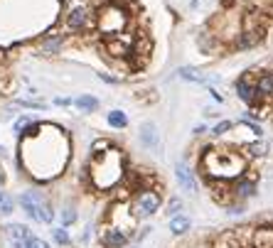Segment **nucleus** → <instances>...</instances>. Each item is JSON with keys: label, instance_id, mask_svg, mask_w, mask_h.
<instances>
[{"label": "nucleus", "instance_id": "23", "mask_svg": "<svg viewBox=\"0 0 273 248\" xmlns=\"http://www.w3.org/2000/svg\"><path fill=\"white\" fill-rule=\"evenodd\" d=\"M54 241H57L59 246H67L69 243V234L64 228H54Z\"/></svg>", "mask_w": 273, "mask_h": 248}, {"label": "nucleus", "instance_id": "21", "mask_svg": "<svg viewBox=\"0 0 273 248\" xmlns=\"http://www.w3.org/2000/svg\"><path fill=\"white\" fill-rule=\"evenodd\" d=\"M108 49H111L114 54H118V56L131 54V45H121V42H111V45H108Z\"/></svg>", "mask_w": 273, "mask_h": 248}, {"label": "nucleus", "instance_id": "17", "mask_svg": "<svg viewBox=\"0 0 273 248\" xmlns=\"http://www.w3.org/2000/svg\"><path fill=\"white\" fill-rule=\"evenodd\" d=\"M180 77L182 79H190V81H197V84H207V77H202L197 69H180Z\"/></svg>", "mask_w": 273, "mask_h": 248}, {"label": "nucleus", "instance_id": "26", "mask_svg": "<svg viewBox=\"0 0 273 248\" xmlns=\"http://www.w3.org/2000/svg\"><path fill=\"white\" fill-rule=\"evenodd\" d=\"M182 209V202L180 199H170V204H168V212H170L172 216H177V212Z\"/></svg>", "mask_w": 273, "mask_h": 248}, {"label": "nucleus", "instance_id": "1", "mask_svg": "<svg viewBox=\"0 0 273 248\" xmlns=\"http://www.w3.org/2000/svg\"><path fill=\"white\" fill-rule=\"evenodd\" d=\"M89 180L96 192H108L123 180V155L116 147L96 152L89 165Z\"/></svg>", "mask_w": 273, "mask_h": 248}, {"label": "nucleus", "instance_id": "24", "mask_svg": "<svg viewBox=\"0 0 273 248\" xmlns=\"http://www.w3.org/2000/svg\"><path fill=\"white\" fill-rule=\"evenodd\" d=\"M74 221H77V212L74 209H64L62 212V224L67 226V224H74Z\"/></svg>", "mask_w": 273, "mask_h": 248}, {"label": "nucleus", "instance_id": "28", "mask_svg": "<svg viewBox=\"0 0 273 248\" xmlns=\"http://www.w3.org/2000/svg\"><path fill=\"white\" fill-rule=\"evenodd\" d=\"M249 152L251 155H263V152H266V145H263V143H253V145H249Z\"/></svg>", "mask_w": 273, "mask_h": 248}, {"label": "nucleus", "instance_id": "7", "mask_svg": "<svg viewBox=\"0 0 273 248\" xmlns=\"http://www.w3.org/2000/svg\"><path fill=\"white\" fill-rule=\"evenodd\" d=\"M101 243L103 248H123L128 243V234L121 231V228H116V226H108L101 234Z\"/></svg>", "mask_w": 273, "mask_h": 248}, {"label": "nucleus", "instance_id": "4", "mask_svg": "<svg viewBox=\"0 0 273 248\" xmlns=\"http://www.w3.org/2000/svg\"><path fill=\"white\" fill-rule=\"evenodd\" d=\"M20 204H23V209L32 216L34 221H40V224H52L54 212L49 209V204H47L37 192H25L23 197H20Z\"/></svg>", "mask_w": 273, "mask_h": 248}, {"label": "nucleus", "instance_id": "20", "mask_svg": "<svg viewBox=\"0 0 273 248\" xmlns=\"http://www.w3.org/2000/svg\"><path fill=\"white\" fill-rule=\"evenodd\" d=\"M77 106H79L81 111H94V108L99 106V101H96L94 96H79V99H77Z\"/></svg>", "mask_w": 273, "mask_h": 248}, {"label": "nucleus", "instance_id": "15", "mask_svg": "<svg viewBox=\"0 0 273 248\" xmlns=\"http://www.w3.org/2000/svg\"><path fill=\"white\" fill-rule=\"evenodd\" d=\"M256 248H273V231L261 228V231L256 234Z\"/></svg>", "mask_w": 273, "mask_h": 248}, {"label": "nucleus", "instance_id": "12", "mask_svg": "<svg viewBox=\"0 0 273 248\" xmlns=\"http://www.w3.org/2000/svg\"><path fill=\"white\" fill-rule=\"evenodd\" d=\"M236 91H239V99L241 101H246V103H253L256 101V93H259L251 84H246V79H241L239 84H236Z\"/></svg>", "mask_w": 273, "mask_h": 248}, {"label": "nucleus", "instance_id": "29", "mask_svg": "<svg viewBox=\"0 0 273 248\" xmlns=\"http://www.w3.org/2000/svg\"><path fill=\"white\" fill-rule=\"evenodd\" d=\"M3 182H5V177H3V172H0V187H3Z\"/></svg>", "mask_w": 273, "mask_h": 248}, {"label": "nucleus", "instance_id": "6", "mask_svg": "<svg viewBox=\"0 0 273 248\" xmlns=\"http://www.w3.org/2000/svg\"><path fill=\"white\" fill-rule=\"evenodd\" d=\"M175 177H177V182H180L182 192L187 194H197V189H199V184H197V177H194V172L185 162H177L175 165Z\"/></svg>", "mask_w": 273, "mask_h": 248}, {"label": "nucleus", "instance_id": "2", "mask_svg": "<svg viewBox=\"0 0 273 248\" xmlns=\"http://www.w3.org/2000/svg\"><path fill=\"white\" fill-rule=\"evenodd\" d=\"M202 167L207 169V177L214 182H229L239 180L246 169V160L239 152H229V150H207Z\"/></svg>", "mask_w": 273, "mask_h": 248}, {"label": "nucleus", "instance_id": "9", "mask_svg": "<svg viewBox=\"0 0 273 248\" xmlns=\"http://www.w3.org/2000/svg\"><path fill=\"white\" fill-rule=\"evenodd\" d=\"M231 194H234V197H239V199H249V197L256 194V184L249 182V180H244V177H239V180H234Z\"/></svg>", "mask_w": 273, "mask_h": 248}, {"label": "nucleus", "instance_id": "13", "mask_svg": "<svg viewBox=\"0 0 273 248\" xmlns=\"http://www.w3.org/2000/svg\"><path fill=\"white\" fill-rule=\"evenodd\" d=\"M170 231L175 234V236H182L185 231H190V219L187 216H172L170 219Z\"/></svg>", "mask_w": 273, "mask_h": 248}, {"label": "nucleus", "instance_id": "16", "mask_svg": "<svg viewBox=\"0 0 273 248\" xmlns=\"http://www.w3.org/2000/svg\"><path fill=\"white\" fill-rule=\"evenodd\" d=\"M12 209H15V199L8 192H0V214H12Z\"/></svg>", "mask_w": 273, "mask_h": 248}, {"label": "nucleus", "instance_id": "10", "mask_svg": "<svg viewBox=\"0 0 273 248\" xmlns=\"http://www.w3.org/2000/svg\"><path fill=\"white\" fill-rule=\"evenodd\" d=\"M67 25L71 30H84V27L89 25V12H86V8H74V10L69 12Z\"/></svg>", "mask_w": 273, "mask_h": 248}, {"label": "nucleus", "instance_id": "19", "mask_svg": "<svg viewBox=\"0 0 273 248\" xmlns=\"http://www.w3.org/2000/svg\"><path fill=\"white\" fill-rule=\"evenodd\" d=\"M108 123L114 125V128H123V125L128 123V118H125L123 111H111L108 113Z\"/></svg>", "mask_w": 273, "mask_h": 248}, {"label": "nucleus", "instance_id": "25", "mask_svg": "<svg viewBox=\"0 0 273 248\" xmlns=\"http://www.w3.org/2000/svg\"><path fill=\"white\" fill-rule=\"evenodd\" d=\"M59 45H62V40L54 37V40H47V42H45V49H47V52H57Z\"/></svg>", "mask_w": 273, "mask_h": 248}, {"label": "nucleus", "instance_id": "18", "mask_svg": "<svg viewBox=\"0 0 273 248\" xmlns=\"http://www.w3.org/2000/svg\"><path fill=\"white\" fill-rule=\"evenodd\" d=\"M259 93H273V74H263L261 81H259V86H256Z\"/></svg>", "mask_w": 273, "mask_h": 248}, {"label": "nucleus", "instance_id": "3", "mask_svg": "<svg viewBox=\"0 0 273 248\" xmlns=\"http://www.w3.org/2000/svg\"><path fill=\"white\" fill-rule=\"evenodd\" d=\"M125 23H128L125 10H123V8H118V5H106V8H101L99 17H96V27H99V32L111 34V37H118V34L123 32Z\"/></svg>", "mask_w": 273, "mask_h": 248}, {"label": "nucleus", "instance_id": "14", "mask_svg": "<svg viewBox=\"0 0 273 248\" xmlns=\"http://www.w3.org/2000/svg\"><path fill=\"white\" fill-rule=\"evenodd\" d=\"M212 248H244V246L239 243L236 234H222V236L214 241V246Z\"/></svg>", "mask_w": 273, "mask_h": 248}, {"label": "nucleus", "instance_id": "8", "mask_svg": "<svg viewBox=\"0 0 273 248\" xmlns=\"http://www.w3.org/2000/svg\"><path fill=\"white\" fill-rule=\"evenodd\" d=\"M140 143H143V147H148V150H158V147H160L158 128H155L153 123H143V125H140Z\"/></svg>", "mask_w": 273, "mask_h": 248}, {"label": "nucleus", "instance_id": "5", "mask_svg": "<svg viewBox=\"0 0 273 248\" xmlns=\"http://www.w3.org/2000/svg\"><path fill=\"white\" fill-rule=\"evenodd\" d=\"M160 209V194L153 189H140L133 197V214L136 216H150Z\"/></svg>", "mask_w": 273, "mask_h": 248}, {"label": "nucleus", "instance_id": "27", "mask_svg": "<svg viewBox=\"0 0 273 248\" xmlns=\"http://www.w3.org/2000/svg\"><path fill=\"white\" fill-rule=\"evenodd\" d=\"M229 128H231V123H229V121H222V123L216 125V128L212 130V133H214V136H224V133H227Z\"/></svg>", "mask_w": 273, "mask_h": 248}, {"label": "nucleus", "instance_id": "11", "mask_svg": "<svg viewBox=\"0 0 273 248\" xmlns=\"http://www.w3.org/2000/svg\"><path fill=\"white\" fill-rule=\"evenodd\" d=\"M5 234H8V238H10L12 243H25L27 238L32 236V234H30V228L23 226V224H8V226H5Z\"/></svg>", "mask_w": 273, "mask_h": 248}, {"label": "nucleus", "instance_id": "22", "mask_svg": "<svg viewBox=\"0 0 273 248\" xmlns=\"http://www.w3.org/2000/svg\"><path fill=\"white\" fill-rule=\"evenodd\" d=\"M23 246L25 248H49V243H47V241H42V238H37V236H30Z\"/></svg>", "mask_w": 273, "mask_h": 248}]
</instances>
